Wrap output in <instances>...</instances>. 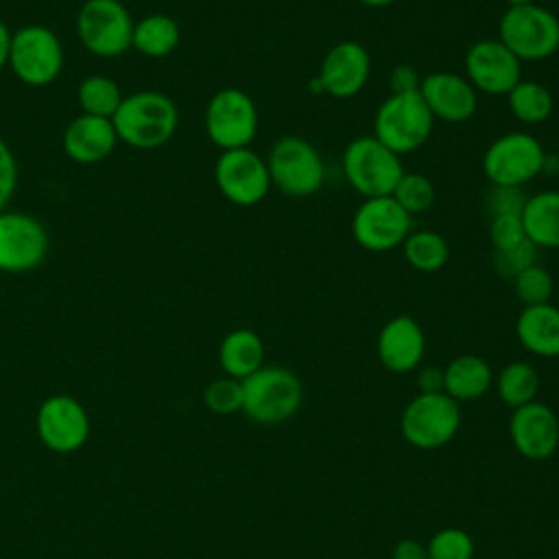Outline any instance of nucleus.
<instances>
[{
  "label": "nucleus",
  "mask_w": 559,
  "mask_h": 559,
  "mask_svg": "<svg viewBox=\"0 0 559 559\" xmlns=\"http://www.w3.org/2000/svg\"><path fill=\"white\" fill-rule=\"evenodd\" d=\"M76 96L83 114L98 116V118H114L116 109L124 98L120 94L118 83L105 74L85 76L76 90Z\"/></svg>",
  "instance_id": "30"
},
{
  "label": "nucleus",
  "mask_w": 559,
  "mask_h": 559,
  "mask_svg": "<svg viewBox=\"0 0 559 559\" xmlns=\"http://www.w3.org/2000/svg\"><path fill=\"white\" fill-rule=\"evenodd\" d=\"M15 183H17V164H15L13 151L0 138V212H4V205L13 197Z\"/></svg>",
  "instance_id": "38"
},
{
  "label": "nucleus",
  "mask_w": 559,
  "mask_h": 559,
  "mask_svg": "<svg viewBox=\"0 0 559 559\" xmlns=\"http://www.w3.org/2000/svg\"><path fill=\"white\" fill-rule=\"evenodd\" d=\"M509 437L518 454L528 461H546L559 448L557 413L544 402H528L513 408L509 417Z\"/></svg>",
  "instance_id": "17"
},
{
  "label": "nucleus",
  "mask_w": 559,
  "mask_h": 559,
  "mask_svg": "<svg viewBox=\"0 0 559 559\" xmlns=\"http://www.w3.org/2000/svg\"><path fill=\"white\" fill-rule=\"evenodd\" d=\"M266 168L271 186L286 197H310L319 192L325 181L321 153L312 142L297 135H284L271 146Z\"/></svg>",
  "instance_id": "6"
},
{
  "label": "nucleus",
  "mask_w": 559,
  "mask_h": 559,
  "mask_svg": "<svg viewBox=\"0 0 559 559\" xmlns=\"http://www.w3.org/2000/svg\"><path fill=\"white\" fill-rule=\"evenodd\" d=\"M111 122L118 140L133 148L146 151L157 148L173 138L179 114L170 96L146 90L124 96Z\"/></svg>",
  "instance_id": "1"
},
{
  "label": "nucleus",
  "mask_w": 559,
  "mask_h": 559,
  "mask_svg": "<svg viewBox=\"0 0 559 559\" xmlns=\"http://www.w3.org/2000/svg\"><path fill=\"white\" fill-rule=\"evenodd\" d=\"M11 33L7 24L0 20V70L9 63V50H11Z\"/></svg>",
  "instance_id": "42"
},
{
  "label": "nucleus",
  "mask_w": 559,
  "mask_h": 559,
  "mask_svg": "<svg viewBox=\"0 0 559 559\" xmlns=\"http://www.w3.org/2000/svg\"><path fill=\"white\" fill-rule=\"evenodd\" d=\"M376 354L386 371L408 373L424 360L426 334L411 314H397L380 328Z\"/></svg>",
  "instance_id": "20"
},
{
  "label": "nucleus",
  "mask_w": 559,
  "mask_h": 559,
  "mask_svg": "<svg viewBox=\"0 0 559 559\" xmlns=\"http://www.w3.org/2000/svg\"><path fill=\"white\" fill-rule=\"evenodd\" d=\"M526 194L520 188L509 186H491L487 194V210L491 216L498 214H522Z\"/></svg>",
  "instance_id": "37"
},
{
  "label": "nucleus",
  "mask_w": 559,
  "mask_h": 559,
  "mask_svg": "<svg viewBox=\"0 0 559 559\" xmlns=\"http://www.w3.org/2000/svg\"><path fill=\"white\" fill-rule=\"evenodd\" d=\"M419 96L435 120L459 124L469 120L478 109V92L459 72L437 70L419 81Z\"/></svg>",
  "instance_id": "19"
},
{
  "label": "nucleus",
  "mask_w": 559,
  "mask_h": 559,
  "mask_svg": "<svg viewBox=\"0 0 559 559\" xmlns=\"http://www.w3.org/2000/svg\"><path fill=\"white\" fill-rule=\"evenodd\" d=\"M435 118L419 92L389 94L373 116V133L400 157L421 148L432 133Z\"/></svg>",
  "instance_id": "4"
},
{
  "label": "nucleus",
  "mask_w": 559,
  "mask_h": 559,
  "mask_svg": "<svg viewBox=\"0 0 559 559\" xmlns=\"http://www.w3.org/2000/svg\"><path fill=\"white\" fill-rule=\"evenodd\" d=\"M391 197L395 199V203L408 216H415V214H421V212L432 207V203H435V186L421 173H404L400 177L397 186L393 188Z\"/></svg>",
  "instance_id": "31"
},
{
  "label": "nucleus",
  "mask_w": 559,
  "mask_h": 559,
  "mask_svg": "<svg viewBox=\"0 0 559 559\" xmlns=\"http://www.w3.org/2000/svg\"><path fill=\"white\" fill-rule=\"evenodd\" d=\"M511 282H513V293L522 306L548 304L555 290L552 275L537 262L524 269L522 273H518Z\"/></svg>",
  "instance_id": "32"
},
{
  "label": "nucleus",
  "mask_w": 559,
  "mask_h": 559,
  "mask_svg": "<svg viewBox=\"0 0 559 559\" xmlns=\"http://www.w3.org/2000/svg\"><path fill=\"white\" fill-rule=\"evenodd\" d=\"M461 428V404L448 393H417L400 415L406 443L417 450H437L452 441Z\"/></svg>",
  "instance_id": "8"
},
{
  "label": "nucleus",
  "mask_w": 559,
  "mask_h": 559,
  "mask_svg": "<svg viewBox=\"0 0 559 559\" xmlns=\"http://www.w3.org/2000/svg\"><path fill=\"white\" fill-rule=\"evenodd\" d=\"M419 393H439L443 391V369L439 367H424L417 373Z\"/></svg>",
  "instance_id": "40"
},
{
  "label": "nucleus",
  "mask_w": 559,
  "mask_h": 559,
  "mask_svg": "<svg viewBox=\"0 0 559 559\" xmlns=\"http://www.w3.org/2000/svg\"><path fill=\"white\" fill-rule=\"evenodd\" d=\"M133 24L120 0H85L76 15L81 44L98 57H116L131 48Z\"/></svg>",
  "instance_id": "10"
},
{
  "label": "nucleus",
  "mask_w": 559,
  "mask_h": 559,
  "mask_svg": "<svg viewBox=\"0 0 559 559\" xmlns=\"http://www.w3.org/2000/svg\"><path fill=\"white\" fill-rule=\"evenodd\" d=\"M507 7H524V4H531L533 0H504Z\"/></svg>",
  "instance_id": "44"
},
{
  "label": "nucleus",
  "mask_w": 559,
  "mask_h": 559,
  "mask_svg": "<svg viewBox=\"0 0 559 559\" xmlns=\"http://www.w3.org/2000/svg\"><path fill=\"white\" fill-rule=\"evenodd\" d=\"M520 345L539 358H559V308L548 304L524 306L515 319Z\"/></svg>",
  "instance_id": "22"
},
{
  "label": "nucleus",
  "mask_w": 559,
  "mask_h": 559,
  "mask_svg": "<svg viewBox=\"0 0 559 559\" xmlns=\"http://www.w3.org/2000/svg\"><path fill=\"white\" fill-rule=\"evenodd\" d=\"M9 66L15 76L31 85L52 83L63 68V48L59 37L44 24H26L11 37Z\"/></svg>",
  "instance_id": "9"
},
{
  "label": "nucleus",
  "mask_w": 559,
  "mask_h": 559,
  "mask_svg": "<svg viewBox=\"0 0 559 559\" xmlns=\"http://www.w3.org/2000/svg\"><path fill=\"white\" fill-rule=\"evenodd\" d=\"M520 216L524 234L535 247L559 249V190H542L526 197Z\"/></svg>",
  "instance_id": "24"
},
{
  "label": "nucleus",
  "mask_w": 559,
  "mask_h": 559,
  "mask_svg": "<svg viewBox=\"0 0 559 559\" xmlns=\"http://www.w3.org/2000/svg\"><path fill=\"white\" fill-rule=\"evenodd\" d=\"M118 142L111 118L81 114L63 131V153L79 164H96L105 159Z\"/></svg>",
  "instance_id": "21"
},
{
  "label": "nucleus",
  "mask_w": 559,
  "mask_h": 559,
  "mask_svg": "<svg viewBox=\"0 0 559 559\" xmlns=\"http://www.w3.org/2000/svg\"><path fill=\"white\" fill-rule=\"evenodd\" d=\"M205 131L221 151L249 146L258 131L253 98L238 87L218 90L205 107Z\"/></svg>",
  "instance_id": "11"
},
{
  "label": "nucleus",
  "mask_w": 559,
  "mask_h": 559,
  "mask_svg": "<svg viewBox=\"0 0 559 559\" xmlns=\"http://www.w3.org/2000/svg\"><path fill=\"white\" fill-rule=\"evenodd\" d=\"M491 384L493 371L489 362L476 354H461L452 358L443 369V393H448L459 404L483 397Z\"/></svg>",
  "instance_id": "23"
},
{
  "label": "nucleus",
  "mask_w": 559,
  "mask_h": 559,
  "mask_svg": "<svg viewBox=\"0 0 559 559\" xmlns=\"http://www.w3.org/2000/svg\"><path fill=\"white\" fill-rule=\"evenodd\" d=\"M557 535H559V526H557Z\"/></svg>",
  "instance_id": "46"
},
{
  "label": "nucleus",
  "mask_w": 559,
  "mask_h": 559,
  "mask_svg": "<svg viewBox=\"0 0 559 559\" xmlns=\"http://www.w3.org/2000/svg\"><path fill=\"white\" fill-rule=\"evenodd\" d=\"M426 550L428 559H472L474 539L463 528L445 526L430 537Z\"/></svg>",
  "instance_id": "33"
},
{
  "label": "nucleus",
  "mask_w": 559,
  "mask_h": 559,
  "mask_svg": "<svg viewBox=\"0 0 559 559\" xmlns=\"http://www.w3.org/2000/svg\"><path fill=\"white\" fill-rule=\"evenodd\" d=\"M179 44V26L170 15L151 13L133 24L131 46L146 57H166Z\"/></svg>",
  "instance_id": "26"
},
{
  "label": "nucleus",
  "mask_w": 559,
  "mask_h": 559,
  "mask_svg": "<svg viewBox=\"0 0 559 559\" xmlns=\"http://www.w3.org/2000/svg\"><path fill=\"white\" fill-rule=\"evenodd\" d=\"M507 105L515 120H520L524 124H542L544 120L550 118L555 100L546 85H542L537 81L520 79L509 90Z\"/></svg>",
  "instance_id": "27"
},
{
  "label": "nucleus",
  "mask_w": 559,
  "mask_h": 559,
  "mask_svg": "<svg viewBox=\"0 0 559 559\" xmlns=\"http://www.w3.org/2000/svg\"><path fill=\"white\" fill-rule=\"evenodd\" d=\"M391 559H428V550L417 539H400L393 546Z\"/></svg>",
  "instance_id": "41"
},
{
  "label": "nucleus",
  "mask_w": 559,
  "mask_h": 559,
  "mask_svg": "<svg viewBox=\"0 0 559 559\" xmlns=\"http://www.w3.org/2000/svg\"><path fill=\"white\" fill-rule=\"evenodd\" d=\"M371 57L367 48L354 39L336 41L321 59L319 83L323 94L332 98H352L369 81Z\"/></svg>",
  "instance_id": "18"
},
{
  "label": "nucleus",
  "mask_w": 559,
  "mask_h": 559,
  "mask_svg": "<svg viewBox=\"0 0 559 559\" xmlns=\"http://www.w3.org/2000/svg\"><path fill=\"white\" fill-rule=\"evenodd\" d=\"M360 4H365V7H376V9H380V7H386V4H393L395 0H358Z\"/></svg>",
  "instance_id": "43"
},
{
  "label": "nucleus",
  "mask_w": 559,
  "mask_h": 559,
  "mask_svg": "<svg viewBox=\"0 0 559 559\" xmlns=\"http://www.w3.org/2000/svg\"><path fill=\"white\" fill-rule=\"evenodd\" d=\"M341 168L349 188L362 199L389 197L404 175L402 157L376 135L354 138L343 151Z\"/></svg>",
  "instance_id": "3"
},
{
  "label": "nucleus",
  "mask_w": 559,
  "mask_h": 559,
  "mask_svg": "<svg viewBox=\"0 0 559 559\" xmlns=\"http://www.w3.org/2000/svg\"><path fill=\"white\" fill-rule=\"evenodd\" d=\"M218 362L225 376L245 380L264 365V343L258 332L249 328L231 330L218 345Z\"/></svg>",
  "instance_id": "25"
},
{
  "label": "nucleus",
  "mask_w": 559,
  "mask_h": 559,
  "mask_svg": "<svg viewBox=\"0 0 559 559\" xmlns=\"http://www.w3.org/2000/svg\"><path fill=\"white\" fill-rule=\"evenodd\" d=\"M496 391L509 408H520L533 402L539 391L537 369L526 360H513L504 365L496 378Z\"/></svg>",
  "instance_id": "29"
},
{
  "label": "nucleus",
  "mask_w": 559,
  "mask_h": 559,
  "mask_svg": "<svg viewBox=\"0 0 559 559\" xmlns=\"http://www.w3.org/2000/svg\"><path fill=\"white\" fill-rule=\"evenodd\" d=\"M48 251L44 225L24 212H0V271L26 273L39 266Z\"/></svg>",
  "instance_id": "16"
},
{
  "label": "nucleus",
  "mask_w": 559,
  "mask_h": 559,
  "mask_svg": "<svg viewBox=\"0 0 559 559\" xmlns=\"http://www.w3.org/2000/svg\"><path fill=\"white\" fill-rule=\"evenodd\" d=\"M37 435L41 443L57 452L70 454L83 448L90 437V415L72 395H50L37 408Z\"/></svg>",
  "instance_id": "14"
},
{
  "label": "nucleus",
  "mask_w": 559,
  "mask_h": 559,
  "mask_svg": "<svg viewBox=\"0 0 559 559\" xmlns=\"http://www.w3.org/2000/svg\"><path fill=\"white\" fill-rule=\"evenodd\" d=\"M404 260L419 273H437L448 264L450 247L435 229H413L402 242Z\"/></svg>",
  "instance_id": "28"
},
{
  "label": "nucleus",
  "mask_w": 559,
  "mask_h": 559,
  "mask_svg": "<svg viewBox=\"0 0 559 559\" xmlns=\"http://www.w3.org/2000/svg\"><path fill=\"white\" fill-rule=\"evenodd\" d=\"M546 151L542 142L526 131L498 135L483 153V173L491 186L522 188L544 173Z\"/></svg>",
  "instance_id": "7"
},
{
  "label": "nucleus",
  "mask_w": 559,
  "mask_h": 559,
  "mask_svg": "<svg viewBox=\"0 0 559 559\" xmlns=\"http://www.w3.org/2000/svg\"><path fill=\"white\" fill-rule=\"evenodd\" d=\"M465 79L480 94L507 96L522 79V61L498 37L478 39L465 52Z\"/></svg>",
  "instance_id": "15"
},
{
  "label": "nucleus",
  "mask_w": 559,
  "mask_h": 559,
  "mask_svg": "<svg viewBox=\"0 0 559 559\" xmlns=\"http://www.w3.org/2000/svg\"><path fill=\"white\" fill-rule=\"evenodd\" d=\"M557 148H559V131H557Z\"/></svg>",
  "instance_id": "45"
},
{
  "label": "nucleus",
  "mask_w": 559,
  "mask_h": 559,
  "mask_svg": "<svg viewBox=\"0 0 559 559\" xmlns=\"http://www.w3.org/2000/svg\"><path fill=\"white\" fill-rule=\"evenodd\" d=\"M498 39L520 61H544L559 50V17L535 2L507 7L498 22Z\"/></svg>",
  "instance_id": "5"
},
{
  "label": "nucleus",
  "mask_w": 559,
  "mask_h": 559,
  "mask_svg": "<svg viewBox=\"0 0 559 559\" xmlns=\"http://www.w3.org/2000/svg\"><path fill=\"white\" fill-rule=\"evenodd\" d=\"M242 384V413L262 426L288 421L304 402V384L299 376L280 365H262Z\"/></svg>",
  "instance_id": "2"
},
{
  "label": "nucleus",
  "mask_w": 559,
  "mask_h": 559,
  "mask_svg": "<svg viewBox=\"0 0 559 559\" xmlns=\"http://www.w3.org/2000/svg\"><path fill=\"white\" fill-rule=\"evenodd\" d=\"M535 253H537V247L528 238H524L522 242L511 245L507 249H493V269L502 277L513 280L518 273H522L524 269L535 264Z\"/></svg>",
  "instance_id": "35"
},
{
  "label": "nucleus",
  "mask_w": 559,
  "mask_h": 559,
  "mask_svg": "<svg viewBox=\"0 0 559 559\" xmlns=\"http://www.w3.org/2000/svg\"><path fill=\"white\" fill-rule=\"evenodd\" d=\"M526 238L520 214H498L489 223V240L493 249H507Z\"/></svg>",
  "instance_id": "36"
},
{
  "label": "nucleus",
  "mask_w": 559,
  "mask_h": 559,
  "mask_svg": "<svg viewBox=\"0 0 559 559\" xmlns=\"http://www.w3.org/2000/svg\"><path fill=\"white\" fill-rule=\"evenodd\" d=\"M419 81L421 76L417 74L415 68L402 63L395 66L391 76H389V85H391V94H408V92H419Z\"/></svg>",
  "instance_id": "39"
},
{
  "label": "nucleus",
  "mask_w": 559,
  "mask_h": 559,
  "mask_svg": "<svg viewBox=\"0 0 559 559\" xmlns=\"http://www.w3.org/2000/svg\"><path fill=\"white\" fill-rule=\"evenodd\" d=\"M413 231V216H408L395 199L371 197L362 199L352 216L354 240L373 253H384L402 247L406 236Z\"/></svg>",
  "instance_id": "12"
},
{
  "label": "nucleus",
  "mask_w": 559,
  "mask_h": 559,
  "mask_svg": "<svg viewBox=\"0 0 559 559\" xmlns=\"http://www.w3.org/2000/svg\"><path fill=\"white\" fill-rule=\"evenodd\" d=\"M205 406L216 415H231L242 408V384L229 376L210 382L203 391Z\"/></svg>",
  "instance_id": "34"
},
{
  "label": "nucleus",
  "mask_w": 559,
  "mask_h": 559,
  "mask_svg": "<svg viewBox=\"0 0 559 559\" xmlns=\"http://www.w3.org/2000/svg\"><path fill=\"white\" fill-rule=\"evenodd\" d=\"M214 181L218 192L238 207L258 205L271 190L266 159L249 146L221 151L214 164Z\"/></svg>",
  "instance_id": "13"
}]
</instances>
